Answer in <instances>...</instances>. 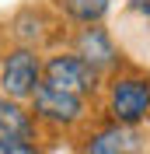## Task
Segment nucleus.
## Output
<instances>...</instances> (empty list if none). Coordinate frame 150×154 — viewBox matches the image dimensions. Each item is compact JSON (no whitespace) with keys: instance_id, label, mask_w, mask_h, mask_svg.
<instances>
[{"instance_id":"3","label":"nucleus","mask_w":150,"mask_h":154,"mask_svg":"<svg viewBox=\"0 0 150 154\" xmlns=\"http://www.w3.org/2000/svg\"><path fill=\"white\" fill-rule=\"evenodd\" d=\"M0 84H4V95L7 98H32L35 88L42 84V63L32 49H18L4 60V70H0Z\"/></svg>"},{"instance_id":"6","label":"nucleus","mask_w":150,"mask_h":154,"mask_svg":"<svg viewBox=\"0 0 150 154\" xmlns=\"http://www.w3.org/2000/svg\"><path fill=\"white\" fill-rule=\"evenodd\" d=\"M77 56H84L94 70H105V67L115 63V46L101 28H84L80 42H77Z\"/></svg>"},{"instance_id":"7","label":"nucleus","mask_w":150,"mask_h":154,"mask_svg":"<svg viewBox=\"0 0 150 154\" xmlns=\"http://www.w3.org/2000/svg\"><path fill=\"white\" fill-rule=\"evenodd\" d=\"M0 137H18L28 140L32 137V116L18 105V98H0Z\"/></svg>"},{"instance_id":"5","label":"nucleus","mask_w":150,"mask_h":154,"mask_svg":"<svg viewBox=\"0 0 150 154\" xmlns=\"http://www.w3.org/2000/svg\"><path fill=\"white\" fill-rule=\"evenodd\" d=\"M87 154H143V140L133 126L112 123L87 140Z\"/></svg>"},{"instance_id":"8","label":"nucleus","mask_w":150,"mask_h":154,"mask_svg":"<svg viewBox=\"0 0 150 154\" xmlns=\"http://www.w3.org/2000/svg\"><path fill=\"white\" fill-rule=\"evenodd\" d=\"M63 7L70 11V18L84 21V25H94V21H101V18H105L108 0H63Z\"/></svg>"},{"instance_id":"2","label":"nucleus","mask_w":150,"mask_h":154,"mask_svg":"<svg viewBox=\"0 0 150 154\" xmlns=\"http://www.w3.org/2000/svg\"><path fill=\"white\" fill-rule=\"evenodd\" d=\"M108 109H112L115 123H140L150 116V81L147 77H119L108 95Z\"/></svg>"},{"instance_id":"4","label":"nucleus","mask_w":150,"mask_h":154,"mask_svg":"<svg viewBox=\"0 0 150 154\" xmlns=\"http://www.w3.org/2000/svg\"><path fill=\"white\" fill-rule=\"evenodd\" d=\"M35 112L42 116V119H49V123H59V126H70L77 123L80 116H84V98L77 95H66V91H59V88H52L49 81H42V84L35 88Z\"/></svg>"},{"instance_id":"1","label":"nucleus","mask_w":150,"mask_h":154,"mask_svg":"<svg viewBox=\"0 0 150 154\" xmlns=\"http://www.w3.org/2000/svg\"><path fill=\"white\" fill-rule=\"evenodd\" d=\"M42 81H49L52 88H59L66 95L84 98V95H91L98 88V70L84 56H77V53L74 56H52L46 63V70H42Z\"/></svg>"},{"instance_id":"9","label":"nucleus","mask_w":150,"mask_h":154,"mask_svg":"<svg viewBox=\"0 0 150 154\" xmlns=\"http://www.w3.org/2000/svg\"><path fill=\"white\" fill-rule=\"evenodd\" d=\"M0 154H38L28 140H18V137H0Z\"/></svg>"},{"instance_id":"10","label":"nucleus","mask_w":150,"mask_h":154,"mask_svg":"<svg viewBox=\"0 0 150 154\" xmlns=\"http://www.w3.org/2000/svg\"><path fill=\"white\" fill-rule=\"evenodd\" d=\"M133 7H136V11H143V14L150 18V0H133Z\"/></svg>"}]
</instances>
